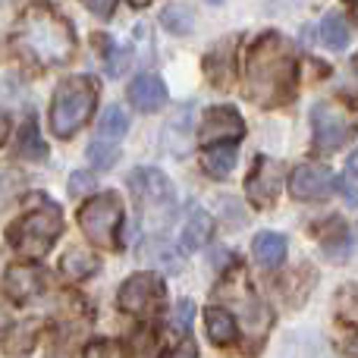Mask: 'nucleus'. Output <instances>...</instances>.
<instances>
[{"label": "nucleus", "instance_id": "f257e3e1", "mask_svg": "<svg viewBox=\"0 0 358 358\" xmlns=\"http://www.w3.org/2000/svg\"><path fill=\"white\" fill-rule=\"evenodd\" d=\"M242 88L245 98L258 107L289 104L299 88V57L292 41H286L280 31H264L255 38L242 63Z\"/></svg>", "mask_w": 358, "mask_h": 358}, {"label": "nucleus", "instance_id": "f03ea898", "mask_svg": "<svg viewBox=\"0 0 358 358\" xmlns=\"http://www.w3.org/2000/svg\"><path fill=\"white\" fill-rule=\"evenodd\" d=\"M13 48L22 60L35 63V66H66L76 57V29L57 6L35 0L19 13L16 25H13Z\"/></svg>", "mask_w": 358, "mask_h": 358}, {"label": "nucleus", "instance_id": "7ed1b4c3", "mask_svg": "<svg viewBox=\"0 0 358 358\" xmlns=\"http://www.w3.org/2000/svg\"><path fill=\"white\" fill-rule=\"evenodd\" d=\"M98 107V82L92 76H69L57 85L50 101V132L57 138H73Z\"/></svg>", "mask_w": 358, "mask_h": 358}, {"label": "nucleus", "instance_id": "20e7f679", "mask_svg": "<svg viewBox=\"0 0 358 358\" xmlns=\"http://www.w3.org/2000/svg\"><path fill=\"white\" fill-rule=\"evenodd\" d=\"M63 233V214L50 198H38L31 210H25L6 229V242L25 258H44Z\"/></svg>", "mask_w": 358, "mask_h": 358}, {"label": "nucleus", "instance_id": "39448f33", "mask_svg": "<svg viewBox=\"0 0 358 358\" xmlns=\"http://www.w3.org/2000/svg\"><path fill=\"white\" fill-rule=\"evenodd\" d=\"M79 227L85 239L98 248H120V227H123V198L117 192L92 195L79 208Z\"/></svg>", "mask_w": 358, "mask_h": 358}, {"label": "nucleus", "instance_id": "423d86ee", "mask_svg": "<svg viewBox=\"0 0 358 358\" xmlns=\"http://www.w3.org/2000/svg\"><path fill=\"white\" fill-rule=\"evenodd\" d=\"M129 189H132V195H136L138 208L148 214V220H155L157 227L173 220L176 189L167 179V173H161L157 167H138L129 173Z\"/></svg>", "mask_w": 358, "mask_h": 358}, {"label": "nucleus", "instance_id": "0eeeda50", "mask_svg": "<svg viewBox=\"0 0 358 358\" xmlns=\"http://www.w3.org/2000/svg\"><path fill=\"white\" fill-rule=\"evenodd\" d=\"M358 132V117L343 101H321L311 107V136L321 151H340Z\"/></svg>", "mask_w": 358, "mask_h": 358}, {"label": "nucleus", "instance_id": "6e6552de", "mask_svg": "<svg viewBox=\"0 0 358 358\" xmlns=\"http://www.w3.org/2000/svg\"><path fill=\"white\" fill-rule=\"evenodd\" d=\"M167 302V283H164L161 273L155 271H142V273H132L117 292V305L120 311L126 315H136V317H151L164 308Z\"/></svg>", "mask_w": 358, "mask_h": 358}, {"label": "nucleus", "instance_id": "1a4fd4ad", "mask_svg": "<svg viewBox=\"0 0 358 358\" xmlns=\"http://www.w3.org/2000/svg\"><path fill=\"white\" fill-rule=\"evenodd\" d=\"M245 136V120L233 104H220L204 110L198 126V145L201 148H233Z\"/></svg>", "mask_w": 358, "mask_h": 358}, {"label": "nucleus", "instance_id": "9d476101", "mask_svg": "<svg viewBox=\"0 0 358 358\" xmlns=\"http://www.w3.org/2000/svg\"><path fill=\"white\" fill-rule=\"evenodd\" d=\"M280 189H283V167L267 157H255V167L245 179V198L258 210H267L277 204Z\"/></svg>", "mask_w": 358, "mask_h": 358}, {"label": "nucleus", "instance_id": "9b49d317", "mask_svg": "<svg viewBox=\"0 0 358 358\" xmlns=\"http://www.w3.org/2000/svg\"><path fill=\"white\" fill-rule=\"evenodd\" d=\"M334 189H336L334 170L321 167V164H302L289 176V192L299 201H324V198L334 195Z\"/></svg>", "mask_w": 358, "mask_h": 358}, {"label": "nucleus", "instance_id": "f8f14e48", "mask_svg": "<svg viewBox=\"0 0 358 358\" xmlns=\"http://www.w3.org/2000/svg\"><path fill=\"white\" fill-rule=\"evenodd\" d=\"M44 289V271L31 264H13L3 273V292L13 302H31Z\"/></svg>", "mask_w": 358, "mask_h": 358}, {"label": "nucleus", "instance_id": "ddd939ff", "mask_svg": "<svg viewBox=\"0 0 358 358\" xmlns=\"http://www.w3.org/2000/svg\"><path fill=\"white\" fill-rule=\"evenodd\" d=\"M126 94H129V104L142 113H155L167 104V85H164V79L155 73L136 76V79L129 82V92Z\"/></svg>", "mask_w": 358, "mask_h": 358}, {"label": "nucleus", "instance_id": "4468645a", "mask_svg": "<svg viewBox=\"0 0 358 358\" xmlns=\"http://www.w3.org/2000/svg\"><path fill=\"white\" fill-rule=\"evenodd\" d=\"M204 327H208V336L214 346H233V343H239V324H236V317L223 305H210L204 311Z\"/></svg>", "mask_w": 358, "mask_h": 358}, {"label": "nucleus", "instance_id": "2eb2a0df", "mask_svg": "<svg viewBox=\"0 0 358 358\" xmlns=\"http://www.w3.org/2000/svg\"><path fill=\"white\" fill-rule=\"evenodd\" d=\"M286 252H289V242H286L283 233L264 229V233H258L252 242V255L261 267H280L286 261Z\"/></svg>", "mask_w": 358, "mask_h": 358}, {"label": "nucleus", "instance_id": "dca6fc26", "mask_svg": "<svg viewBox=\"0 0 358 358\" xmlns=\"http://www.w3.org/2000/svg\"><path fill=\"white\" fill-rule=\"evenodd\" d=\"M60 271L66 273L69 280H88L101 271V258L92 252V248L73 245V248H66V255L60 258Z\"/></svg>", "mask_w": 358, "mask_h": 358}, {"label": "nucleus", "instance_id": "f3484780", "mask_svg": "<svg viewBox=\"0 0 358 358\" xmlns=\"http://www.w3.org/2000/svg\"><path fill=\"white\" fill-rule=\"evenodd\" d=\"M210 236H214V217L204 208H192L189 217H185V227H182V245L189 248V252H195V248L208 245Z\"/></svg>", "mask_w": 358, "mask_h": 358}, {"label": "nucleus", "instance_id": "a211bd4d", "mask_svg": "<svg viewBox=\"0 0 358 358\" xmlns=\"http://www.w3.org/2000/svg\"><path fill=\"white\" fill-rule=\"evenodd\" d=\"M229 54H233V38H229L227 44H220V48H214V50L208 54V60H204V73H208L210 85L227 88L229 82H233L236 69H233V60H229Z\"/></svg>", "mask_w": 358, "mask_h": 358}, {"label": "nucleus", "instance_id": "6ab92c4d", "mask_svg": "<svg viewBox=\"0 0 358 358\" xmlns=\"http://www.w3.org/2000/svg\"><path fill=\"white\" fill-rule=\"evenodd\" d=\"M129 132V117L123 113V107H107L104 110V117H101V123H98V142H104V145H117L120 148V138Z\"/></svg>", "mask_w": 358, "mask_h": 358}, {"label": "nucleus", "instance_id": "aec40b11", "mask_svg": "<svg viewBox=\"0 0 358 358\" xmlns=\"http://www.w3.org/2000/svg\"><path fill=\"white\" fill-rule=\"evenodd\" d=\"M16 155L25 157V161H44L48 157V145L41 142V132H38L35 120H25L22 132H19V142H16Z\"/></svg>", "mask_w": 358, "mask_h": 358}, {"label": "nucleus", "instance_id": "412c9836", "mask_svg": "<svg viewBox=\"0 0 358 358\" xmlns=\"http://www.w3.org/2000/svg\"><path fill=\"white\" fill-rule=\"evenodd\" d=\"M321 41L330 50H346L349 48V25L340 13H327L321 19Z\"/></svg>", "mask_w": 358, "mask_h": 358}, {"label": "nucleus", "instance_id": "4be33fe9", "mask_svg": "<svg viewBox=\"0 0 358 358\" xmlns=\"http://www.w3.org/2000/svg\"><path fill=\"white\" fill-rule=\"evenodd\" d=\"M204 170L217 179H227L236 167V148H204Z\"/></svg>", "mask_w": 358, "mask_h": 358}, {"label": "nucleus", "instance_id": "5701e85b", "mask_svg": "<svg viewBox=\"0 0 358 358\" xmlns=\"http://www.w3.org/2000/svg\"><path fill=\"white\" fill-rule=\"evenodd\" d=\"M157 334L151 327H138L136 334L129 336V346H126V358H157Z\"/></svg>", "mask_w": 358, "mask_h": 358}, {"label": "nucleus", "instance_id": "b1692460", "mask_svg": "<svg viewBox=\"0 0 358 358\" xmlns=\"http://www.w3.org/2000/svg\"><path fill=\"white\" fill-rule=\"evenodd\" d=\"M161 25L167 31H173V35H179V38L189 35L192 25H195V22H192V10H189V6H182V3L164 6V10H161Z\"/></svg>", "mask_w": 358, "mask_h": 358}, {"label": "nucleus", "instance_id": "393cba45", "mask_svg": "<svg viewBox=\"0 0 358 358\" xmlns=\"http://www.w3.org/2000/svg\"><path fill=\"white\" fill-rule=\"evenodd\" d=\"M22 189H25V176L19 173L16 167H6L3 164V167H0V208H6Z\"/></svg>", "mask_w": 358, "mask_h": 358}, {"label": "nucleus", "instance_id": "a878e982", "mask_svg": "<svg viewBox=\"0 0 358 358\" xmlns=\"http://www.w3.org/2000/svg\"><path fill=\"white\" fill-rule=\"evenodd\" d=\"M117 157H120L117 145H104V142H98V138L88 145V161H92L98 170H107L113 161H117Z\"/></svg>", "mask_w": 358, "mask_h": 358}, {"label": "nucleus", "instance_id": "bb28decb", "mask_svg": "<svg viewBox=\"0 0 358 358\" xmlns=\"http://www.w3.org/2000/svg\"><path fill=\"white\" fill-rule=\"evenodd\" d=\"M192 315H195V305H192V299H179L176 302V311H173V330L176 334H189L192 330Z\"/></svg>", "mask_w": 358, "mask_h": 358}, {"label": "nucleus", "instance_id": "cd10ccee", "mask_svg": "<svg viewBox=\"0 0 358 358\" xmlns=\"http://www.w3.org/2000/svg\"><path fill=\"white\" fill-rule=\"evenodd\" d=\"M88 192H94V173L69 176V195H88Z\"/></svg>", "mask_w": 358, "mask_h": 358}, {"label": "nucleus", "instance_id": "c85d7f7f", "mask_svg": "<svg viewBox=\"0 0 358 358\" xmlns=\"http://www.w3.org/2000/svg\"><path fill=\"white\" fill-rule=\"evenodd\" d=\"M82 358H120V352H117V346H113L110 340H94L92 346L85 349V355Z\"/></svg>", "mask_w": 358, "mask_h": 358}, {"label": "nucleus", "instance_id": "c756f323", "mask_svg": "<svg viewBox=\"0 0 358 358\" xmlns=\"http://www.w3.org/2000/svg\"><path fill=\"white\" fill-rule=\"evenodd\" d=\"M82 3H85L98 19H110L113 10H117V0H82Z\"/></svg>", "mask_w": 358, "mask_h": 358}, {"label": "nucleus", "instance_id": "7c9ffc66", "mask_svg": "<svg viewBox=\"0 0 358 358\" xmlns=\"http://www.w3.org/2000/svg\"><path fill=\"white\" fill-rule=\"evenodd\" d=\"M126 60H129V50L123 48L120 54H113L110 60H107V73H110V76H120V73L126 69Z\"/></svg>", "mask_w": 358, "mask_h": 358}, {"label": "nucleus", "instance_id": "2f4dec72", "mask_svg": "<svg viewBox=\"0 0 358 358\" xmlns=\"http://www.w3.org/2000/svg\"><path fill=\"white\" fill-rule=\"evenodd\" d=\"M340 299H343V305H346V311H349V315H352L355 321H358V286H349V289L343 292Z\"/></svg>", "mask_w": 358, "mask_h": 358}, {"label": "nucleus", "instance_id": "473e14b6", "mask_svg": "<svg viewBox=\"0 0 358 358\" xmlns=\"http://www.w3.org/2000/svg\"><path fill=\"white\" fill-rule=\"evenodd\" d=\"M167 358H198V349H195V343H192V340H185L182 346L173 349Z\"/></svg>", "mask_w": 358, "mask_h": 358}, {"label": "nucleus", "instance_id": "72a5a7b5", "mask_svg": "<svg viewBox=\"0 0 358 358\" xmlns=\"http://www.w3.org/2000/svg\"><path fill=\"white\" fill-rule=\"evenodd\" d=\"M10 330H13V317H10V311H6V305L0 302V340H3Z\"/></svg>", "mask_w": 358, "mask_h": 358}, {"label": "nucleus", "instance_id": "f704fd0d", "mask_svg": "<svg viewBox=\"0 0 358 358\" xmlns=\"http://www.w3.org/2000/svg\"><path fill=\"white\" fill-rule=\"evenodd\" d=\"M346 167H349V176H346V179H352V182H355V179H358V148L352 151V155H349V164H346Z\"/></svg>", "mask_w": 358, "mask_h": 358}, {"label": "nucleus", "instance_id": "c9c22d12", "mask_svg": "<svg viewBox=\"0 0 358 358\" xmlns=\"http://www.w3.org/2000/svg\"><path fill=\"white\" fill-rule=\"evenodd\" d=\"M6 136H10V117H6V113L0 110V145L6 142Z\"/></svg>", "mask_w": 358, "mask_h": 358}, {"label": "nucleus", "instance_id": "e433bc0d", "mask_svg": "<svg viewBox=\"0 0 358 358\" xmlns=\"http://www.w3.org/2000/svg\"><path fill=\"white\" fill-rule=\"evenodd\" d=\"M346 352L352 355V358H358V334H352V336L346 340Z\"/></svg>", "mask_w": 358, "mask_h": 358}, {"label": "nucleus", "instance_id": "4c0bfd02", "mask_svg": "<svg viewBox=\"0 0 358 358\" xmlns=\"http://www.w3.org/2000/svg\"><path fill=\"white\" fill-rule=\"evenodd\" d=\"M132 3H136V6H148L151 0H132Z\"/></svg>", "mask_w": 358, "mask_h": 358}, {"label": "nucleus", "instance_id": "58836bf2", "mask_svg": "<svg viewBox=\"0 0 358 358\" xmlns=\"http://www.w3.org/2000/svg\"><path fill=\"white\" fill-rule=\"evenodd\" d=\"M210 3H220V0H210Z\"/></svg>", "mask_w": 358, "mask_h": 358}, {"label": "nucleus", "instance_id": "ea45409f", "mask_svg": "<svg viewBox=\"0 0 358 358\" xmlns=\"http://www.w3.org/2000/svg\"><path fill=\"white\" fill-rule=\"evenodd\" d=\"M355 66H358V60H355Z\"/></svg>", "mask_w": 358, "mask_h": 358}]
</instances>
